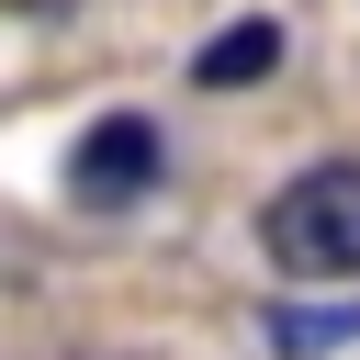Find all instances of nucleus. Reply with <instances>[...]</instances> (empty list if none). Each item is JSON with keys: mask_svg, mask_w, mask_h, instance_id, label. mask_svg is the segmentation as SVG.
Instances as JSON below:
<instances>
[{"mask_svg": "<svg viewBox=\"0 0 360 360\" xmlns=\"http://www.w3.org/2000/svg\"><path fill=\"white\" fill-rule=\"evenodd\" d=\"M259 259L281 281H360V158H315L259 202Z\"/></svg>", "mask_w": 360, "mask_h": 360, "instance_id": "1", "label": "nucleus"}, {"mask_svg": "<svg viewBox=\"0 0 360 360\" xmlns=\"http://www.w3.org/2000/svg\"><path fill=\"white\" fill-rule=\"evenodd\" d=\"M259 338H270V360H338V349H360V304H270Z\"/></svg>", "mask_w": 360, "mask_h": 360, "instance_id": "4", "label": "nucleus"}, {"mask_svg": "<svg viewBox=\"0 0 360 360\" xmlns=\"http://www.w3.org/2000/svg\"><path fill=\"white\" fill-rule=\"evenodd\" d=\"M0 11H68V0H0Z\"/></svg>", "mask_w": 360, "mask_h": 360, "instance_id": "5", "label": "nucleus"}, {"mask_svg": "<svg viewBox=\"0 0 360 360\" xmlns=\"http://www.w3.org/2000/svg\"><path fill=\"white\" fill-rule=\"evenodd\" d=\"M158 180H169V135H158L146 112L79 124V146H68V202H79V214H135Z\"/></svg>", "mask_w": 360, "mask_h": 360, "instance_id": "2", "label": "nucleus"}, {"mask_svg": "<svg viewBox=\"0 0 360 360\" xmlns=\"http://www.w3.org/2000/svg\"><path fill=\"white\" fill-rule=\"evenodd\" d=\"M281 45H292V34H281L270 11H236L225 34H202L191 79H202V90H248V79H270V68H281Z\"/></svg>", "mask_w": 360, "mask_h": 360, "instance_id": "3", "label": "nucleus"}]
</instances>
